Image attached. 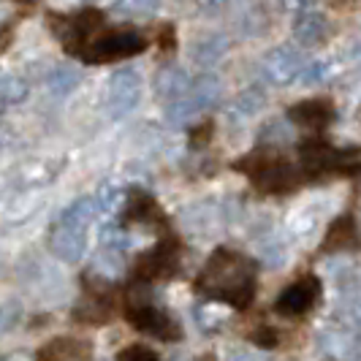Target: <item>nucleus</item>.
Masks as SVG:
<instances>
[{"label": "nucleus", "instance_id": "obj_1", "mask_svg": "<svg viewBox=\"0 0 361 361\" xmlns=\"http://www.w3.org/2000/svg\"><path fill=\"white\" fill-rule=\"evenodd\" d=\"M199 288L215 302H226L236 310H245L255 296L250 264L231 250H217L201 274Z\"/></svg>", "mask_w": 361, "mask_h": 361}, {"label": "nucleus", "instance_id": "obj_2", "mask_svg": "<svg viewBox=\"0 0 361 361\" xmlns=\"http://www.w3.org/2000/svg\"><path fill=\"white\" fill-rule=\"evenodd\" d=\"M239 169H247L245 174H250L255 177V182L264 188V190H271V193H286L290 190L293 185H296V171L290 169L286 161H280V158H271V155H250V158H245V161H239Z\"/></svg>", "mask_w": 361, "mask_h": 361}, {"label": "nucleus", "instance_id": "obj_3", "mask_svg": "<svg viewBox=\"0 0 361 361\" xmlns=\"http://www.w3.org/2000/svg\"><path fill=\"white\" fill-rule=\"evenodd\" d=\"M139 98H142V76H139V71L120 68V71L111 73L106 98L109 117H114V120L128 117L133 109L139 106Z\"/></svg>", "mask_w": 361, "mask_h": 361}, {"label": "nucleus", "instance_id": "obj_4", "mask_svg": "<svg viewBox=\"0 0 361 361\" xmlns=\"http://www.w3.org/2000/svg\"><path fill=\"white\" fill-rule=\"evenodd\" d=\"M147 41L133 30H114L106 33L98 41H92L90 49L82 52L85 63H104V60H117V57H133V54L145 52Z\"/></svg>", "mask_w": 361, "mask_h": 361}, {"label": "nucleus", "instance_id": "obj_5", "mask_svg": "<svg viewBox=\"0 0 361 361\" xmlns=\"http://www.w3.org/2000/svg\"><path fill=\"white\" fill-rule=\"evenodd\" d=\"M128 321L136 326L139 331H145V334L155 337V340H163V343H171V340H180L182 337L180 324L169 312L155 307V305H136V307H130L128 310Z\"/></svg>", "mask_w": 361, "mask_h": 361}, {"label": "nucleus", "instance_id": "obj_6", "mask_svg": "<svg viewBox=\"0 0 361 361\" xmlns=\"http://www.w3.org/2000/svg\"><path fill=\"white\" fill-rule=\"evenodd\" d=\"M318 296H321V280L315 274H307V277L296 280L293 286H288L277 296L274 310L280 315H288V318L290 315H302V312L312 310V305L318 302Z\"/></svg>", "mask_w": 361, "mask_h": 361}, {"label": "nucleus", "instance_id": "obj_7", "mask_svg": "<svg viewBox=\"0 0 361 361\" xmlns=\"http://www.w3.org/2000/svg\"><path fill=\"white\" fill-rule=\"evenodd\" d=\"M305 66L307 63L302 60V54L296 52L293 47H277V49H271L264 57L261 71H264V76L269 79L271 85H290L293 79L302 76Z\"/></svg>", "mask_w": 361, "mask_h": 361}, {"label": "nucleus", "instance_id": "obj_8", "mask_svg": "<svg viewBox=\"0 0 361 361\" xmlns=\"http://www.w3.org/2000/svg\"><path fill=\"white\" fill-rule=\"evenodd\" d=\"M180 269V255L171 245H158L139 258L136 264V277L139 280H166Z\"/></svg>", "mask_w": 361, "mask_h": 361}, {"label": "nucleus", "instance_id": "obj_9", "mask_svg": "<svg viewBox=\"0 0 361 361\" xmlns=\"http://www.w3.org/2000/svg\"><path fill=\"white\" fill-rule=\"evenodd\" d=\"M49 247H52V253L57 258L73 264V261H79L85 255V250H87V231L57 223L52 228V234H49Z\"/></svg>", "mask_w": 361, "mask_h": 361}, {"label": "nucleus", "instance_id": "obj_10", "mask_svg": "<svg viewBox=\"0 0 361 361\" xmlns=\"http://www.w3.org/2000/svg\"><path fill=\"white\" fill-rule=\"evenodd\" d=\"M329 30L326 25V17L312 6V3H305L299 6V14L293 19V38L302 44V47H315L321 44Z\"/></svg>", "mask_w": 361, "mask_h": 361}, {"label": "nucleus", "instance_id": "obj_11", "mask_svg": "<svg viewBox=\"0 0 361 361\" xmlns=\"http://www.w3.org/2000/svg\"><path fill=\"white\" fill-rule=\"evenodd\" d=\"M299 155H302L305 169L312 171V174L331 171V169L343 166V161H345V155L340 152V149H334V147L321 142V139H310V142H305L302 149H299Z\"/></svg>", "mask_w": 361, "mask_h": 361}, {"label": "nucleus", "instance_id": "obj_12", "mask_svg": "<svg viewBox=\"0 0 361 361\" xmlns=\"http://www.w3.org/2000/svg\"><path fill=\"white\" fill-rule=\"evenodd\" d=\"M288 120L296 123L299 128H312V130H318V128H326L334 120V109H331L329 101H321V98H315V101H302V104H293V106L288 109Z\"/></svg>", "mask_w": 361, "mask_h": 361}, {"label": "nucleus", "instance_id": "obj_13", "mask_svg": "<svg viewBox=\"0 0 361 361\" xmlns=\"http://www.w3.org/2000/svg\"><path fill=\"white\" fill-rule=\"evenodd\" d=\"M193 87V82L188 79L185 68L180 66H163L161 71L155 73V92L166 98V101H182V95Z\"/></svg>", "mask_w": 361, "mask_h": 361}, {"label": "nucleus", "instance_id": "obj_14", "mask_svg": "<svg viewBox=\"0 0 361 361\" xmlns=\"http://www.w3.org/2000/svg\"><path fill=\"white\" fill-rule=\"evenodd\" d=\"M228 47H231L228 36H223V33H209V36H201L193 41L190 57H193L196 63H201V66H212V63H217L223 54L228 52Z\"/></svg>", "mask_w": 361, "mask_h": 361}, {"label": "nucleus", "instance_id": "obj_15", "mask_svg": "<svg viewBox=\"0 0 361 361\" xmlns=\"http://www.w3.org/2000/svg\"><path fill=\"white\" fill-rule=\"evenodd\" d=\"M188 98L199 109H209L215 106V104H220V98H223V82H220V76H215V73H201L199 79L193 82Z\"/></svg>", "mask_w": 361, "mask_h": 361}, {"label": "nucleus", "instance_id": "obj_16", "mask_svg": "<svg viewBox=\"0 0 361 361\" xmlns=\"http://www.w3.org/2000/svg\"><path fill=\"white\" fill-rule=\"evenodd\" d=\"M87 359H90L87 343H73V340H54L38 356V361H87Z\"/></svg>", "mask_w": 361, "mask_h": 361}, {"label": "nucleus", "instance_id": "obj_17", "mask_svg": "<svg viewBox=\"0 0 361 361\" xmlns=\"http://www.w3.org/2000/svg\"><path fill=\"white\" fill-rule=\"evenodd\" d=\"M79 85H82V71H79L76 66H71V63L57 66V68L49 73V79H47V87H49V92L57 95V98L71 95Z\"/></svg>", "mask_w": 361, "mask_h": 361}, {"label": "nucleus", "instance_id": "obj_18", "mask_svg": "<svg viewBox=\"0 0 361 361\" xmlns=\"http://www.w3.org/2000/svg\"><path fill=\"white\" fill-rule=\"evenodd\" d=\"M126 217L130 223H155V220H161V209H158V204L149 199L147 193L133 190V193L128 196Z\"/></svg>", "mask_w": 361, "mask_h": 361}, {"label": "nucleus", "instance_id": "obj_19", "mask_svg": "<svg viewBox=\"0 0 361 361\" xmlns=\"http://www.w3.org/2000/svg\"><path fill=\"white\" fill-rule=\"evenodd\" d=\"M98 209H101V207H98V201L90 199V196H87V199H76L71 207H68V209L60 215V220H57V223L71 226V228H85V231H87V226L92 223V217H95V212H98Z\"/></svg>", "mask_w": 361, "mask_h": 361}, {"label": "nucleus", "instance_id": "obj_20", "mask_svg": "<svg viewBox=\"0 0 361 361\" xmlns=\"http://www.w3.org/2000/svg\"><path fill=\"white\" fill-rule=\"evenodd\" d=\"M267 104V92L258 90V87H250V90L239 92L234 98V104L228 106V117H236V120H247L258 114Z\"/></svg>", "mask_w": 361, "mask_h": 361}, {"label": "nucleus", "instance_id": "obj_21", "mask_svg": "<svg viewBox=\"0 0 361 361\" xmlns=\"http://www.w3.org/2000/svg\"><path fill=\"white\" fill-rule=\"evenodd\" d=\"M353 220L350 217H340V220H334L331 223V228H329V234L324 239V250H345V247H350L353 245Z\"/></svg>", "mask_w": 361, "mask_h": 361}, {"label": "nucleus", "instance_id": "obj_22", "mask_svg": "<svg viewBox=\"0 0 361 361\" xmlns=\"http://www.w3.org/2000/svg\"><path fill=\"white\" fill-rule=\"evenodd\" d=\"M27 82L22 76H14V73H6L3 82H0V101L3 106H14V104H22L27 98Z\"/></svg>", "mask_w": 361, "mask_h": 361}, {"label": "nucleus", "instance_id": "obj_23", "mask_svg": "<svg viewBox=\"0 0 361 361\" xmlns=\"http://www.w3.org/2000/svg\"><path fill=\"white\" fill-rule=\"evenodd\" d=\"M196 111H201L190 98H182V101H174V104H169L166 109V120L171 123V126H182V123H188Z\"/></svg>", "mask_w": 361, "mask_h": 361}, {"label": "nucleus", "instance_id": "obj_24", "mask_svg": "<svg viewBox=\"0 0 361 361\" xmlns=\"http://www.w3.org/2000/svg\"><path fill=\"white\" fill-rule=\"evenodd\" d=\"M101 242L106 245L109 250H126V247H130V236L123 228H117V226H106L101 231Z\"/></svg>", "mask_w": 361, "mask_h": 361}, {"label": "nucleus", "instance_id": "obj_25", "mask_svg": "<svg viewBox=\"0 0 361 361\" xmlns=\"http://www.w3.org/2000/svg\"><path fill=\"white\" fill-rule=\"evenodd\" d=\"M117 361H161L155 350H149L147 345H130L126 350H120Z\"/></svg>", "mask_w": 361, "mask_h": 361}, {"label": "nucleus", "instance_id": "obj_26", "mask_svg": "<svg viewBox=\"0 0 361 361\" xmlns=\"http://www.w3.org/2000/svg\"><path fill=\"white\" fill-rule=\"evenodd\" d=\"M196 318H199V324L204 326V329H217V326L226 321V315H223L215 305H201V307L196 310Z\"/></svg>", "mask_w": 361, "mask_h": 361}, {"label": "nucleus", "instance_id": "obj_27", "mask_svg": "<svg viewBox=\"0 0 361 361\" xmlns=\"http://www.w3.org/2000/svg\"><path fill=\"white\" fill-rule=\"evenodd\" d=\"M326 73H329V63H324V60H312V63L305 66V71H302V76H299V82H302V85H315V82L324 79Z\"/></svg>", "mask_w": 361, "mask_h": 361}, {"label": "nucleus", "instance_id": "obj_28", "mask_svg": "<svg viewBox=\"0 0 361 361\" xmlns=\"http://www.w3.org/2000/svg\"><path fill=\"white\" fill-rule=\"evenodd\" d=\"M19 321H22V305L14 299H6L3 302V331H11Z\"/></svg>", "mask_w": 361, "mask_h": 361}, {"label": "nucleus", "instance_id": "obj_29", "mask_svg": "<svg viewBox=\"0 0 361 361\" xmlns=\"http://www.w3.org/2000/svg\"><path fill=\"white\" fill-rule=\"evenodd\" d=\"M123 199V193H117V188L114 185H109V188H104L101 193H98V207L104 209V212H114L117 209V201Z\"/></svg>", "mask_w": 361, "mask_h": 361}, {"label": "nucleus", "instance_id": "obj_30", "mask_svg": "<svg viewBox=\"0 0 361 361\" xmlns=\"http://www.w3.org/2000/svg\"><path fill=\"white\" fill-rule=\"evenodd\" d=\"M250 340H253L258 348H274V345H277V331L269 329V326H258L253 334H250Z\"/></svg>", "mask_w": 361, "mask_h": 361}, {"label": "nucleus", "instance_id": "obj_31", "mask_svg": "<svg viewBox=\"0 0 361 361\" xmlns=\"http://www.w3.org/2000/svg\"><path fill=\"white\" fill-rule=\"evenodd\" d=\"M274 139V142H288L290 139V130L286 126H280V123H267L264 130H261V142H267V139Z\"/></svg>", "mask_w": 361, "mask_h": 361}, {"label": "nucleus", "instance_id": "obj_32", "mask_svg": "<svg viewBox=\"0 0 361 361\" xmlns=\"http://www.w3.org/2000/svg\"><path fill=\"white\" fill-rule=\"evenodd\" d=\"M226 361H261V359L255 353H250V350H234V353H228Z\"/></svg>", "mask_w": 361, "mask_h": 361}, {"label": "nucleus", "instance_id": "obj_33", "mask_svg": "<svg viewBox=\"0 0 361 361\" xmlns=\"http://www.w3.org/2000/svg\"><path fill=\"white\" fill-rule=\"evenodd\" d=\"M161 47L163 49H169V47H174V30H171V27H163L161 30Z\"/></svg>", "mask_w": 361, "mask_h": 361}, {"label": "nucleus", "instance_id": "obj_34", "mask_svg": "<svg viewBox=\"0 0 361 361\" xmlns=\"http://www.w3.org/2000/svg\"><path fill=\"white\" fill-rule=\"evenodd\" d=\"M3 361H30V356L27 353H11V356H6Z\"/></svg>", "mask_w": 361, "mask_h": 361}, {"label": "nucleus", "instance_id": "obj_35", "mask_svg": "<svg viewBox=\"0 0 361 361\" xmlns=\"http://www.w3.org/2000/svg\"><path fill=\"white\" fill-rule=\"evenodd\" d=\"M359 321H361V307H359Z\"/></svg>", "mask_w": 361, "mask_h": 361}]
</instances>
